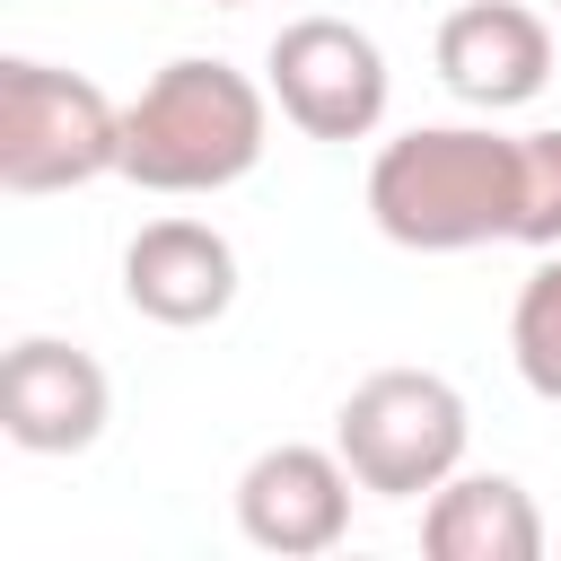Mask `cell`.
<instances>
[{
  "label": "cell",
  "mask_w": 561,
  "mask_h": 561,
  "mask_svg": "<svg viewBox=\"0 0 561 561\" xmlns=\"http://www.w3.org/2000/svg\"><path fill=\"white\" fill-rule=\"evenodd\" d=\"M430 561H543V508L508 473H447L421 508Z\"/></svg>",
  "instance_id": "obj_10"
},
{
  "label": "cell",
  "mask_w": 561,
  "mask_h": 561,
  "mask_svg": "<svg viewBox=\"0 0 561 561\" xmlns=\"http://www.w3.org/2000/svg\"><path fill=\"white\" fill-rule=\"evenodd\" d=\"M351 491H359V473L342 465V447L280 438L237 473V526L254 552L307 561V552H333L351 535Z\"/></svg>",
  "instance_id": "obj_6"
},
{
  "label": "cell",
  "mask_w": 561,
  "mask_h": 561,
  "mask_svg": "<svg viewBox=\"0 0 561 561\" xmlns=\"http://www.w3.org/2000/svg\"><path fill=\"white\" fill-rule=\"evenodd\" d=\"M508 359L543 403H561V245L526 272V289L508 307Z\"/></svg>",
  "instance_id": "obj_11"
},
{
  "label": "cell",
  "mask_w": 561,
  "mask_h": 561,
  "mask_svg": "<svg viewBox=\"0 0 561 561\" xmlns=\"http://www.w3.org/2000/svg\"><path fill=\"white\" fill-rule=\"evenodd\" d=\"M96 175H123V105L79 70L9 53L0 61V184L35 202Z\"/></svg>",
  "instance_id": "obj_3"
},
{
  "label": "cell",
  "mask_w": 561,
  "mask_h": 561,
  "mask_svg": "<svg viewBox=\"0 0 561 561\" xmlns=\"http://www.w3.org/2000/svg\"><path fill=\"white\" fill-rule=\"evenodd\" d=\"M123 298L149 324H175V333L219 324L237 307V245L210 219H149L123 245Z\"/></svg>",
  "instance_id": "obj_9"
},
{
  "label": "cell",
  "mask_w": 561,
  "mask_h": 561,
  "mask_svg": "<svg viewBox=\"0 0 561 561\" xmlns=\"http://www.w3.org/2000/svg\"><path fill=\"white\" fill-rule=\"evenodd\" d=\"M465 438H473L465 394H456L438 368H377V377H359V386L342 394V412H333V447H342V465L359 473V491H377V500H421V491H438V482L465 465Z\"/></svg>",
  "instance_id": "obj_4"
},
{
  "label": "cell",
  "mask_w": 561,
  "mask_h": 561,
  "mask_svg": "<svg viewBox=\"0 0 561 561\" xmlns=\"http://www.w3.org/2000/svg\"><path fill=\"white\" fill-rule=\"evenodd\" d=\"M438 79L482 114L535 105L543 79H552V26L526 0H465L438 26Z\"/></svg>",
  "instance_id": "obj_8"
},
{
  "label": "cell",
  "mask_w": 561,
  "mask_h": 561,
  "mask_svg": "<svg viewBox=\"0 0 561 561\" xmlns=\"http://www.w3.org/2000/svg\"><path fill=\"white\" fill-rule=\"evenodd\" d=\"M263 140H272V96L210 53L167 61L123 105V175L140 193H219L263 167Z\"/></svg>",
  "instance_id": "obj_2"
},
{
  "label": "cell",
  "mask_w": 561,
  "mask_h": 561,
  "mask_svg": "<svg viewBox=\"0 0 561 561\" xmlns=\"http://www.w3.org/2000/svg\"><path fill=\"white\" fill-rule=\"evenodd\" d=\"M105 421H114V377L79 342H53V333L9 342V359H0V430L26 456H79V447L105 438Z\"/></svg>",
  "instance_id": "obj_7"
},
{
  "label": "cell",
  "mask_w": 561,
  "mask_h": 561,
  "mask_svg": "<svg viewBox=\"0 0 561 561\" xmlns=\"http://www.w3.org/2000/svg\"><path fill=\"white\" fill-rule=\"evenodd\" d=\"M210 9H245V0H210Z\"/></svg>",
  "instance_id": "obj_13"
},
{
  "label": "cell",
  "mask_w": 561,
  "mask_h": 561,
  "mask_svg": "<svg viewBox=\"0 0 561 561\" xmlns=\"http://www.w3.org/2000/svg\"><path fill=\"white\" fill-rule=\"evenodd\" d=\"M517 158H526V202H517V245L552 254L561 245V123L543 131H517Z\"/></svg>",
  "instance_id": "obj_12"
},
{
  "label": "cell",
  "mask_w": 561,
  "mask_h": 561,
  "mask_svg": "<svg viewBox=\"0 0 561 561\" xmlns=\"http://www.w3.org/2000/svg\"><path fill=\"white\" fill-rule=\"evenodd\" d=\"M526 158L508 131L473 123H421L368 158V219L403 254H473L517 237Z\"/></svg>",
  "instance_id": "obj_1"
},
{
  "label": "cell",
  "mask_w": 561,
  "mask_h": 561,
  "mask_svg": "<svg viewBox=\"0 0 561 561\" xmlns=\"http://www.w3.org/2000/svg\"><path fill=\"white\" fill-rule=\"evenodd\" d=\"M272 96L307 140H368L386 123V53L351 18H289L272 35Z\"/></svg>",
  "instance_id": "obj_5"
}]
</instances>
